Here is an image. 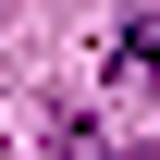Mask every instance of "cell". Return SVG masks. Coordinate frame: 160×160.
<instances>
[{
  "mask_svg": "<svg viewBox=\"0 0 160 160\" xmlns=\"http://www.w3.org/2000/svg\"><path fill=\"white\" fill-rule=\"evenodd\" d=\"M111 86H160V12H123V37H111Z\"/></svg>",
  "mask_w": 160,
  "mask_h": 160,
  "instance_id": "6da1fadb",
  "label": "cell"
},
{
  "mask_svg": "<svg viewBox=\"0 0 160 160\" xmlns=\"http://www.w3.org/2000/svg\"><path fill=\"white\" fill-rule=\"evenodd\" d=\"M49 160H123V148H111L86 111H49Z\"/></svg>",
  "mask_w": 160,
  "mask_h": 160,
  "instance_id": "7a4b0ae2",
  "label": "cell"
}]
</instances>
